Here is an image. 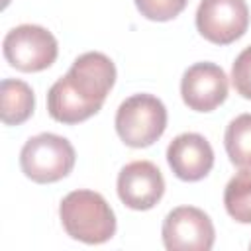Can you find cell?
<instances>
[{"mask_svg": "<svg viewBox=\"0 0 251 251\" xmlns=\"http://www.w3.org/2000/svg\"><path fill=\"white\" fill-rule=\"evenodd\" d=\"M116 82V67L100 51L78 55L69 73L47 92V112L55 122L78 124L94 116Z\"/></svg>", "mask_w": 251, "mask_h": 251, "instance_id": "obj_1", "label": "cell"}, {"mask_svg": "<svg viewBox=\"0 0 251 251\" xmlns=\"http://www.w3.org/2000/svg\"><path fill=\"white\" fill-rule=\"evenodd\" d=\"M59 218L76 241L98 245L114 237L116 216L102 194L94 190H73L59 204Z\"/></svg>", "mask_w": 251, "mask_h": 251, "instance_id": "obj_2", "label": "cell"}, {"mask_svg": "<svg viewBox=\"0 0 251 251\" xmlns=\"http://www.w3.org/2000/svg\"><path fill=\"white\" fill-rule=\"evenodd\" d=\"M75 147L57 133H39L29 137L20 151L22 173L39 184L65 178L75 167Z\"/></svg>", "mask_w": 251, "mask_h": 251, "instance_id": "obj_3", "label": "cell"}, {"mask_svg": "<svg viewBox=\"0 0 251 251\" xmlns=\"http://www.w3.org/2000/svg\"><path fill=\"white\" fill-rule=\"evenodd\" d=\"M167 127V108L153 94H133L116 112V131L120 139L135 149L153 145Z\"/></svg>", "mask_w": 251, "mask_h": 251, "instance_id": "obj_4", "label": "cell"}, {"mask_svg": "<svg viewBox=\"0 0 251 251\" xmlns=\"http://www.w3.org/2000/svg\"><path fill=\"white\" fill-rule=\"evenodd\" d=\"M6 61L24 73H37L51 67L59 47L55 35L35 24H22L10 29L2 41Z\"/></svg>", "mask_w": 251, "mask_h": 251, "instance_id": "obj_5", "label": "cell"}, {"mask_svg": "<svg viewBox=\"0 0 251 251\" xmlns=\"http://www.w3.org/2000/svg\"><path fill=\"white\" fill-rule=\"evenodd\" d=\"M163 245L169 251H210L216 239L214 224L194 206H178L163 220Z\"/></svg>", "mask_w": 251, "mask_h": 251, "instance_id": "obj_6", "label": "cell"}, {"mask_svg": "<svg viewBox=\"0 0 251 251\" xmlns=\"http://www.w3.org/2000/svg\"><path fill=\"white\" fill-rule=\"evenodd\" d=\"M249 25L245 0H202L196 10V27L204 39L216 45H229Z\"/></svg>", "mask_w": 251, "mask_h": 251, "instance_id": "obj_7", "label": "cell"}, {"mask_svg": "<svg viewBox=\"0 0 251 251\" xmlns=\"http://www.w3.org/2000/svg\"><path fill=\"white\" fill-rule=\"evenodd\" d=\"M180 96L194 112H212L227 98V76L216 63H194L180 80Z\"/></svg>", "mask_w": 251, "mask_h": 251, "instance_id": "obj_8", "label": "cell"}, {"mask_svg": "<svg viewBox=\"0 0 251 251\" xmlns=\"http://www.w3.org/2000/svg\"><path fill=\"white\" fill-rule=\"evenodd\" d=\"M165 192V178L151 161H131L118 175V196L131 210H151Z\"/></svg>", "mask_w": 251, "mask_h": 251, "instance_id": "obj_9", "label": "cell"}, {"mask_svg": "<svg viewBox=\"0 0 251 251\" xmlns=\"http://www.w3.org/2000/svg\"><path fill=\"white\" fill-rule=\"evenodd\" d=\"M167 163L175 176L186 182L204 178L214 167V151L200 133L186 131L176 135L167 147Z\"/></svg>", "mask_w": 251, "mask_h": 251, "instance_id": "obj_10", "label": "cell"}, {"mask_svg": "<svg viewBox=\"0 0 251 251\" xmlns=\"http://www.w3.org/2000/svg\"><path fill=\"white\" fill-rule=\"evenodd\" d=\"M35 96L27 82L20 78H4L0 82V118L6 126H20L31 118Z\"/></svg>", "mask_w": 251, "mask_h": 251, "instance_id": "obj_11", "label": "cell"}, {"mask_svg": "<svg viewBox=\"0 0 251 251\" xmlns=\"http://www.w3.org/2000/svg\"><path fill=\"white\" fill-rule=\"evenodd\" d=\"M224 145L235 167L251 171V114H239L227 124Z\"/></svg>", "mask_w": 251, "mask_h": 251, "instance_id": "obj_12", "label": "cell"}, {"mask_svg": "<svg viewBox=\"0 0 251 251\" xmlns=\"http://www.w3.org/2000/svg\"><path fill=\"white\" fill-rule=\"evenodd\" d=\"M224 206L239 224H251V171L241 169L224 190Z\"/></svg>", "mask_w": 251, "mask_h": 251, "instance_id": "obj_13", "label": "cell"}, {"mask_svg": "<svg viewBox=\"0 0 251 251\" xmlns=\"http://www.w3.org/2000/svg\"><path fill=\"white\" fill-rule=\"evenodd\" d=\"M186 4L188 0H135L139 14L151 22H169L176 18L186 8Z\"/></svg>", "mask_w": 251, "mask_h": 251, "instance_id": "obj_14", "label": "cell"}, {"mask_svg": "<svg viewBox=\"0 0 251 251\" xmlns=\"http://www.w3.org/2000/svg\"><path fill=\"white\" fill-rule=\"evenodd\" d=\"M231 84L243 98L251 100V45L245 47L231 67Z\"/></svg>", "mask_w": 251, "mask_h": 251, "instance_id": "obj_15", "label": "cell"}, {"mask_svg": "<svg viewBox=\"0 0 251 251\" xmlns=\"http://www.w3.org/2000/svg\"><path fill=\"white\" fill-rule=\"evenodd\" d=\"M249 249H251V243H249Z\"/></svg>", "mask_w": 251, "mask_h": 251, "instance_id": "obj_16", "label": "cell"}]
</instances>
